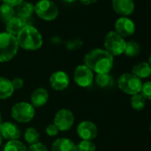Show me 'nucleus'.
Listing matches in <instances>:
<instances>
[{
    "mask_svg": "<svg viewBox=\"0 0 151 151\" xmlns=\"http://www.w3.org/2000/svg\"><path fill=\"white\" fill-rule=\"evenodd\" d=\"M84 62L92 71L97 74H106L112 69L114 58L105 49L95 48L85 55Z\"/></svg>",
    "mask_w": 151,
    "mask_h": 151,
    "instance_id": "nucleus-1",
    "label": "nucleus"
},
{
    "mask_svg": "<svg viewBox=\"0 0 151 151\" xmlns=\"http://www.w3.org/2000/svg\"><path fill=\"white\" fill-rule=\"evenodd\" d=\"M19 46L27 51H36L43 45V38L40 32L33 26H25L16 36Z\"/></svg>",
    "mask_w": 151,
    "mask_h": 151,
    "instance_id": "nucleus-2",
    "label": "nucleus"
},
{
    "mask_svg": "<svg viewBox=\"0 0 151 151\" xmlns=\"http://www.w3.org/2000/svg\"><path fill=\"white\" fill-rule=\"evenodd\" d=\"M19 47L15 36L7 32L0 33V62H7L14 59Z\"/></svg>",
    "mask_w": 151,
    "mask_h": 151,
    "instance_id": "nucleus-3",
    "label": "nucleus"
},
{
    "mask_svg": "<svg viewBox=\"0 0 151 151\" xmlns=\"http://www.w3.org/2000/svg\"><path fill=\"white\" fill-rule=\"evenodd\" d=\"M117 84L119 89L129 95L139 93L142 87L141 79L135 77L132 73L122 74L118 78Z\"/></svg>",
    "mask_w": 151,
    "mask_h": 151,
    "instance_id": "nucleus-4",
    "label": "nucleus"
},
{
    "mask_svg": "<svg viewBox=\"0 0 151 151\" xmlns=\"http://www.w3.org/2000/svg\"><path fill=\"white\" fill-rule=\"evenodd\" d=\"M126 42L123 37L117 34L116 31H109L104 38L105 50L114 56H118L124 53Z\"/></svg>",
    "mask_w": 151,
    "mask_h": 151,
    "instance_id": "nucleus-5",
    "label": "nucleus"
},
{
    "mask_svg": "<svg viewBox=\"0 0 151 151\" xmlns=\"http://www.w3.org/2000/svg\"><path fill=\"white\" fill-rule=\"evenodd\" d=\"M12 117L19 123H29L35 116V108L29 102L15 103L11 109Z\"/></svg>",
    "mask_w": 151,
    "mask_h": 151,
    "instance_id": "nucleus-6",
    "label": "nucleus"
},
{
    "mask_svg": "<svg viewBox=\"0 0 151 151\" xmlns=\"http://www.w3.org/2000/svg\"><path fill=\"white\" fill-rule=\"evenodd\" d=\"M37 17L44 21H53L59 14V8L52 0H39L35 5V12Z\"/></svg>",
    "mask_w": 151,
    "mask_h": 151,
    "instance_id": "nucleus-7",
    "label": "nucleus"
},
{
    "mask_svg": "<svg viewBox=\"0 0 151 151\" xmlns=\"http://www.w3.org/2000/svg\"><path fill=\"white\" fill-rule=\"evenodd\" d=\"M73 78L75 83L78 86L86 88L90 86L93 81V71L85 64L79 65L76 68L74 71Z\"/></svg>",
    "mask_w": 151,
    "mask_h": 151,
    "instance_id": "nucleus-8",
    "label": "nucleus"
},
{
    "mask_svg": "<svg viewBox=\"0 0 151 151\" xmlns=\"http://www.w3.org/2000/svg\"><path fill=\"white\" fill-rule=\"evenodd\" d=\"M75 116L74 114L67 109H60L54 116L53 124L57 126L59 131H68L74 124Z\"/></svg>",
    "mask_w": 151,
    "mask_h": 151,
    "instance_id": "nucleus-9",
    "label": "nucleus"
},
{
    "mask_svg": "<svg viewBox=\"0 0 151 151\" xmlns=\"http://www.w3.org/2000/svg\"><path fill=\"white\" fill-rule=\"evenodd\" d=\"M77 132L82 140H93L97 137L98 128L91 121H83L78 124Z\"/></svg>",
    "mask_w": 151,
    "mask_h": 151,
    "instance_id": "nucleus-10",
    "label": "nucleus"
},
{
    "mask_svg": "<svg viewBox=\"0 0 151 151\" xmlns=\"http://www.w3.org/2000/svg\"><path fill=\"white\" fill-rule=\"evenodd\" d=\"M115 29L123 37H130L135 32V24L128 17H120L115 23Z\"/></svg>",
    "mask_w": 151,
    "mask_h": 151,
    "instance_id": "nucleus-11",
    "label": "nucleus"
},
{
    "mask_svg": "<svg viewBox=\"0 0 151 151\" xmlns=\"http://www.w3.org/2000/svg\"><path fill=\"white\" fill-rule=\"evenodd\" d=\"M50 85L55 91H63L69 85V78L66 72L58 70L53 72L50 77Z\"/></svg>",
    "mask_w": 151,
    "mask_h": 151,
    "instance_id": "nucleus-12",
    "label": "nucleus"
},
{
    "mask_svg": "<svg viewBox=\"0 0 151 151\" xmlns=\"http://www.w3.org/2000/svg\"><path fill=\"white\" fill-rule=\"evenodd\" d=\"M113 10L122 17L131 15L135 8L133 0H112Z\"/></svg>",
    "mask_w": 151,
    "mask_h": 151,
    "instance_id": "nucleus-13",
    "label": "nucleus"
},
{
    "mask_svg": "<svg viewBox=\"0 0 151 151\" xmlns=\"http://www.w3.org/2000/svg\"><path fill=\"white\" fill-rule=\"evenodd\" d=\"M0 134L6 139L14 140L20 139L21 131L15 124L11 122H5L0 125Z\"/></svg>",
    "mask_w": 151,
    "mask_h": 151,
    "instance_id": "nucleus-14",
    "label": "nucleus"
},
{
    "mask_svg": "<svg viewBox=\"0 0 151 151\" xmlns=\"http://www.w3.org/2000/svg\"><path fill=\"white\" fill-rule=\"evenodd\" d=\"M27 25H29L27 23V21L15 15L6 23V32L16 37L20 31Z\"/></svg>",
    "mask_w": 151,
    "mask_h": 151,
    "instance_id": "nucleus-15",
    "label": "nucleus"
},
{
    "mask_svg": "<svg viewBox=\"0 0 151 151\" xmlns=\"http://www.w3.org/2000/svg\"><path fill=\"white\" fill-rule=\"evenodd\" d=\"M49 99V93L48 91L45 88L39 87L34 90V92L31 94L30 101L31 105L34 108H40L46 104Z\"/></svg>",
    "mask_w": 151,
    "mask_h": 151,
    "instance_id": "nucleus-16",
    "label": "nucleus"
},
{
    "mask_svg": "<svg viewBox=\"0 0 151 151\" xmlns=\"http://www.w3.org/2000/svg\"><path fill=\"white\" fill-rule=\"evenodd\" d=\"M52 151H77V145L67 138H59L52 145Z\"/></svg>",
    "mask_w": 151,
    "mask_h": 151,
    "instance_id": "nucleus-17",
    "label": "nucleus"
},
{
    "mask_svg": "<svg viewBox=\"0 0 151 151\" xmlns=\"http://www.w3.org/2000/svg\"><path fill=\"white\" fill-rule=\"evenodd\" d=\"M132 74L139 79L147 78L151 76V65L148 62L142 61L135 64L132 68Z\"/></svg>",
    "mask_w": 151,
    "mask_h": 151,
    "instance_id": "nucleus-18",
    "label": "nucleus"
},
{
    "mask_svg": "<svg viewBox=\"0 0 151 151\" xmlns=\"http://www.w3.org/2000/svg\"><path fill=\"white\" fill-rule=\"evenodd\" d=\"M35 12V6L32 3L23 1L15 9V15L27 21Z\"/></svg>",
    "mask_w": 151,
    "mask_h": 151,
    "instance_id": "nucleus-19",
    "label": "nucleus"
},
{
    "mask_svg": "<svg viewBox=\"0 0 151 151\" xmlns=\"http://www.w3.org/2000/svg\"><path fill=\"white\" fill-rule=\"evenodd\" d=\"M14 92L12 82L3 77H0V100L10 98Z\"/></svg>",
    "mask_w": 151,
    "mask_h": 151,
    "instance_id": "nucleus-20",
    "label": "nucleus"
},
{
    "mask_svg": "<svg viewBox=\"0 0 151 151\" xmlns=\"http://www.w3.org/2000/svg\"><path fill=\"white\" fill-rule=\"evenodd\" d=\"M95 83L101 88H108L112 86L113 78L109 73L97 74L96 78H95Z\"/></svg>",
    "mask_w": 151,
    "mask_h": 151,
    "instance_id": "nucleus-21",
    "label": "nucleus"
},
{
    "mask_svg": "<svg viewBox=\"0 0 151 151\" xmlns=\"http://www.w3.org/2000/svg\"><path fill=\"white\" fill-rule=\"evenodd\" d=\"M139 52H140V46L137 42H135V41L126 42L124 53L127 57H131V58L136 57L139 53Z\"/></svg>",
    "mask_w": 151,
    "mask_h": 151,
    "instance_id": "nucleus-22",
    "label": "nucleus"
},
{
    "mask_svg": "<svg viewBox=\"0 0 151 151\" xmlns=\"http://www.w3.org/2000/svg\"><path fill=\"white\" fill-rule=\"evenodd\" d=\"M14 16H15V10L14 7L6 4H3L0 6V18L2 19L4 22L6 23L10 19H12Z\"/></svg>",
    "mask_w": 151,
    "mask_h": 151,
    "instance_id": "nucleus-23",
    "label": "nucleus"
},
{
    "mask_svg": "<svg viewBox=\"0 0 151 151\" xmlns=\"http://www.w3.org/2000/svg\"><path fill=\"white\" fill-rule=\"evenodd\" d=\"M40 134L34 127H29L24 132V139L29 145L35 144L39 141Z\"/></svg>",
    "mask_w": 151,
    "mask_h": 151,
    "instance_id": "nucleus-24",
    "label": "nucleus"
},
{
    "mask_svg": "<svg viewBox=\"0 0 151 151\" xmlns=\"http://www.w3.org/2000/svg\"><path fill=\"white\" fill-rule=\"evenodd\" d=\"M4 151H28V148L25 144L19 139H14L8 140L4 147Z\"/></svg>",
    "mask_w": 151,
    "mask_h": 151,
    "instance_id": "nucleus-25",
    "label": "nucleus"
},
{
    "mask_svg": "<svg viewBox=\"0 0 151 151\" xmlns=\"http://www.w3.org/2000/svg\"><path fill=\"white\" fill-rule=\"evenodd\" d=\"M145 105H146V99L142 96V94L140 93L132 95L131 106L133 109L140 111L145 108Z\"/></svg>",
    "mask_w": 151,
    "mask_h": 151,
    "instance_id": "nucleus-26",
    "label": "nucleus"
},
{
    "mask_svg": "<svg viewBox=\"0 0 151 151\" xmlns=\"http://www.w3.org/2000/svg\"><path fill=\"white\" fill-rule=\"evenodd\" d=\"M96 145L93 140H81L77 145V151H95Z\"/></svg>",
    "mask_w": 151,
    "mask_h": 151,
    "instance_id": "nucleus-27",
    "label": "nucleus"
},
{
    "mask_svg": "<svg viewBox=\"0 0 151 151\" xmlns=\"http://www.w3.org/2000/svg\"><path fill=\"white\" fill-rule=\"evenodd\" d=\"M140 93L146 100L151 101V81H147L142 84Z\"/></svg>",
    "mask_w": 151,
    "mask_h": 151,
    "instance_id": "nucleus-28",
    "label": "nucleus"
},
{
    "mask_svg": "<svg viewBox=\"0 0 151 151\" xmlns=\"http://www.w3.org/2000/svg\"><path fill=\"white\" fill-rule=\"evenodd\" d=\"M59 129L57 128V126L54 124H48L45 128V132L48 136L50 137H54L56 136L58 133H59Z\"/></svg>",
    "mask_w": 151,
    "mask_h": 151,
    "instance_id": "nucleus-29",
    "label": "nucleus"
},
{
    "mask_svg": "<svg viewBox=\"0 0 151 151\" xmlns=\"http://www.w3.org/2000/svg\"><path fill=\"white\" fill-rule=\"evenodd\" d=\"M28 151H48V149L45 145H44L43 143L38 141L35 144L29 145Z\"/></svg>",
    "mask_w": 151,
    "mask_h": 151,
    "instance_id": "nucleus-30",
    "label": "nucleus"
},
{
    "mask_svg": "<svg viewBox=\"0 0 151 151\" xmlns=\"http://www.w3.org/2000/svg\"><path fill=\"white\" fill-rule=\"evenodd\" d=\"M11 82H12V85H13V87L14 90L22 89L24 86V81L21 78H14Z\"/></svg>",
    "mask_w": 151,
    "mask_h": 151,
    "instance_id": "nucleus-31",
    "label": "nucleus"
},
{
    "mask_svg": "<svg viewBox=\"0 0 151 151\" xmlns=\"http://www.w3.org/2000/svg\"><path fill=\"white\" fill-rule=\"evenodd\" d=\"M3 3L6 4V5H8L12 7H16L18 6L21 3H22L24 0H2Z\"/></svg>",
    "mask_w": 151,
    "mask_h": 151,
    "instance_id": "nucleus-32",
    "label": "nucleus"
},
{
    "mask_svg": "<svg viewBox=\"0 0 151 151\" xmlns=\"http://www.w3.org/2000/svg\"><path fill=\"white\" fill-rule=\"evenodd\" d=\"M80 3L83 4L84 6H90L92 4H94L96 3L98 0H79Z\"/></svg>",
    "mask_w": 151,
    "mask_h": 151,
    "instance_id": "nucleus-33",
    "label": "nucleus"
},
{
    "mask_svg": "<svg viewBox=\"0 0 151 151\" xmlns=\"http://www.w3.org/2000/svg\"><path fill=\"white\" fill-rule=\"evenodd\" d=\"M63 1H65V2H67V3H73V2L76 1V0H63Z\"/></svg>",
    "mask_w": 151,
    "mask_h": 151,
    "instance_id": "nucleus-34",
    "label": "nucleus"
},
{
    "mask_svg": "<svg viewBox=\"0 0 151 151\" xmlns=\"http://www.w3.org/2000/svg\"><path fill=\"white\" fill-rule=\"evenodd\" d=\"M2 142H3V137L1 136V134H0V147L2 145Z\"/></svg>",
    "mask_w": 151,
    "mask_h": 151,
    "instance_id": "nucleus-35",
    "label": "nucleus"
},
{
    "mask_svg": "<svg viewBox=\"0 0 151 151\" xmlns=\"http://www.w3.org/2000/svg\"><path fill=\"white\" fill-rule=\"evenodd\" d=\"M148 63L151 65V53L149 54V56H148Z\"/></svg>",
    "mask_w": 151,
    "mask_h": 151,
    "instance_id": "nucleus-36",
    "label": "nucleus"
},
{
    "mask_svg": "<svg viewBox=\"0 0 151 151\" xmlns=\"http://www.w3.org/2000/svg\"><path fill=\"white\" fill-rule=\"evenodd\" d=\"M2 124V116H1V112H0V125Z\"/></svg>",
    "mask_w": 151,
    "mask_h": 151,
    "instance_id": "nucleus-37",
    "label": "nucleus"
},
{
    "mask_svg": "<svg viewBox=\"0 0 151 151\" xmlns=\"http://www.w3.org/2000/svg\"><path fill=\"white\" fill-rule=\"evenodd\" d=\"M149 129H150V132H151V123H150V125H149Z\"/></svg>",
    "mask_w": 151,
    "mask_h": 151,
    "instance_id": "nucleus-38",
    "label": "nucleus"
},
{
    "mask_svg": "<svg viewBox=\"0 0 151 151\" xmlns=\"http://www.w3.org/2000/svg\"><path fill=\"white\" fill-rule=\"evenodd\" d=\"M1 1H2V0H0V2H1Z\"/></svg>",
    "mask_w": 151,
    "mask_h": 151,
    "instance_id": "nucleus-39",
    "label": "nucleus"
}]
</instances>
